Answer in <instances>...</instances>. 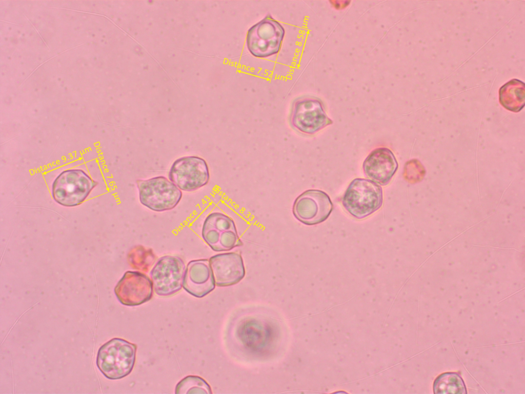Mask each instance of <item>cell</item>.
<instances>
[{
  "instance_id": "obj_1",
  "label": "cell",
  "mask_w": 525,
  "mask_h": 394,
  "mask_svg": "<svg viewBox=\"0 0 525 394\" xmlns=\"http://www.w3.org/2000/svg\"><path fill=\"white\" fill-rule=\"evenodd\" d=\"M136 344L121 338H113L103 344L97 355L96 365L108 379L123 378L132 371L135 362Z\"/></svg>"
},
{
  "instance_id": "obj_2",
  "label": "cell",
  "mask_w": 525,
  "mask_h": 394,
  "mask_svg": "<svg viewBox=\"0 0 525 394\" xmlns=\"http://www.w3.org/2000/svg\"><path fill=\"white\" fill-rule=\"evenodd\" d=\"M383 202L382 189L376 182L356 178L349 184L342 198L345 210L357 219H363L380 208Z\"/></svg>"
},
{
  "instance_id": "obj_3",
  "label": "cell",
  "mask_w": 525,
  "mask_h": 394,
  "mask_svg": "<svg viewBox=\"0 0 525 394\" xmlns=\"http://www.w3.org/2000/svg\"><path fill=\"white\" fill-rule=\"evenodd\" d=\"M140 203L157 212L174 208L180 201L183 193L169 179L162 175L136 181Z\"/></svg>"
},
{
  "instance_id": "obj_4",
  "label": "cell",
  "mask_w": 525,
  "mask_h": 394,
  "mask_svg": "<svg viewBox=\"0 0 525 394\" xmlns=\"http://www.w3.org/2000/svg\"><path fill=\"white\" fill-rule=\"evenodd\" d=\"M96 183L81 169L63 171L54 180L52 195L54 201L66 207H73L85 201Z\"/></svg>"
},
{
  "instance_id": "obj_5",
  "label": "cell",
  "mask_w": 525,
  "mask_h": 394,
  "mask_svg": "<svg viewBox=\"0 0 525 394\" xmlns=\"http://www.w3.org/2000/svg\"><path fill=\"white\" fill-rule=\"evenodd\" d=\"M285 34V29L279 22L270 16H266L248 30L247 48L256 57L266 58L275 55L280 49Z\"/></svg>"
},
{
  "instance_id": "obj_6",
  "label": "cell",
  "mask_w": 525,
  "mask_h": 394,
  "mask_svg": "<svg viewBox=\"0 0 525 394\" xmlns=\"http://www.w3.org/2000/svg\"><path fill=\"white\" fill-rule=\"evenodd\" d=\"M201 235L205 243L214 251H229L243 245L233 220L221 212H212L206 217Z\"/></svg>"
},
{
  "instance_id": "obj_7",
  "label": "cell",
  "mask_w": 525,
  "mask_h": 394,
  "mask_svg": "<svg viewBox=\"0 0 525 394\" xmlns=\"http://www.w3.org/2000/svg\"><path fill=\"white\" fill-rule=\"evenodd\" d=\"M168 179L179 189L193 191L207 185L210 180L209 167L205 160L196 155H187L172 164Z\"/></svg>"
},
{
  "instance_id": "obj_8",
  "label": "cell",
  "mask_w": 525,
  "mask_h": 394,
  "mask_svg": "<svg viewBox=\"0 0 525 394\" xmlns=\"http://www.w3.org/2000/svg\"><path fill=\"white\" fill-rule=\"evenodd\" d=\"M186 267L178 256L167 255L160 258L150 273L155 293L160 297H168L178 292L183 287Z\"/></svg>"
},
{
  "instance_id": "obj_9",
  "label": "cell",
  "mask_w": 525,
  "mask_h": 394,
  "mask_svg": "<svg viewBox=\"0 0 525 394\" xmlns=\"http://www.w3.org/2000/svg\"><path fill=\"white\" fill-rule=\"evenodd\" d=\"M333 208L329 196L318 189H309L295 200L292 213L300 223L308 226L315 225L326 221Z\"/></svg>"
},
{
  "instance_id": "obj_10",
  "label": "cell",
  "mask_w": 525,
  "mask_h": 394,
  "mask_svg": "<svg viewBox=\"0 0 525 394\" xmlns=\"http://www.w3.org/2000/svg\"><path fill=\"white\" fill-rule=\"evenodd\" d=\"M290 120L293 128L309 135L316 133L333 123L326 115L321 102L311 97L299 98L294 102Z\"/></svg>"
},
{
  "instance_id": "obj_11",
  "label": "cell",
  "mask_w": 525,
  "mask_h": 394,
  "mask_svg": "<svg viewBox=\"0 0 525 394\" xmlns=\"http://www.w3.org/2000/svg\"><path fill=\"white\" fill-rule=\"evenodd\" d=\"M114 291L121 304L134 306L146 303L151 299L153 287L151 279L144 273L127 271L118 282Z\"/></svg>"
},
{
  "instance_id": "obj_12",
  "label": "cell",
  "mask_w": 525,
  "mask_h": 394,
  "mask_svg": "<svg viewBox=\"0 0 525 394\" xmlns=\"http://www.w3.org/2000/svg\"><path fill=\"white\" fill-rule=\"evenodd\" d=\"M215 285L228 287L237 284L245 276L241 255L235 252L220 253L209 260Z\"/></svg>"
},
{
  "instance_id": "obj_13",
  "label": "cell",
  "mask_w": 525,
  "mask_h": 394,
  "mask_svg": "<svg viewBox=\"0 0 525 394\" xmlns=\"http://www.w3.org/2000/svg\"><path fill=\"white\" fill-rule=\"evenodd\" d=\"M215 287L209 260H194L188 263L183 282V288L187 292L200 298L212 291Z\"/></svg>"
},
{
  "instance_id": "obj_14",
  "label": "cell",
  "mask_w": 525,
  "mask_h": 394,
  "mask_svg": "<svg viewBox=\"0 0 525 394\" xmlns=\"http://www.w3.org/2000/svg\"><path fill=\"white\" fill-rule=\"evenodd\" d=\"M398 166L394 154L386 147L373 150L367 156L362 165L365 175L372 181L382 186L390 183Z\"/></svg>"
},
{
  "instance_id": "obj_15",
  "label": "cell",
  "mask_w": 525,
  "mask_h": 394,
  "mask_svg": "<svg viewBox=\"0 0 525 394\" xmlns=\"http://www.w3.org/2000/svg\"><path fill=\"white\" fill-rule=\"evenodd\" d=\"M499 98L501 104L507 109L519 111L524 106V83L515 79L508 82L500 89Z\"/></svg>"
},
{
  "instance_id": "obj_16",
  "label": "cell",
  "mask_w": 525,
  "mask_h": 394,
  "mask_svg": "<svg viewBox=\"0 0 525 394\" xmlns=\"http://www.w3.org/2000/svg\"><path fill=\"white\" fill-rule=\"evenodd\" d=\"M435 393H466V388L461 377L455 372H446L438 376L434 381Z\"/></svg>"
},
{
  "instance_id": "obj_17",
  "label": "cell",
  "mask_w": 525,
  "mask_h": 394,
  "mask_svg": "<svg viewBox=\"0 0 525 394\" xmlns=\"http://www.w3.org/2000/svg\"><path fill=\"white\" fill-rule=\"evenodd\" d=\"M127 258L132 268L144 272L149 271L156 260L153 250L142 245L133 247L128 252Z\"/></svg>"
},
{
  "instance_id": "obj_18",
  "label": "cell",
  "mask_w": 525,
  "mask_h": 394,
  "mask_svg": "<svg viewBox=\"0 0 525 394\" xmlns=\"http://www.w3.org/2000/svg\"><path fill=\"white\" fill-rule=\"evenodd\" d=\"M176 394L212 393L211 388L207 382L197 376H188L181 379L176 385Z\"/></svg>"
}]
</instances>
